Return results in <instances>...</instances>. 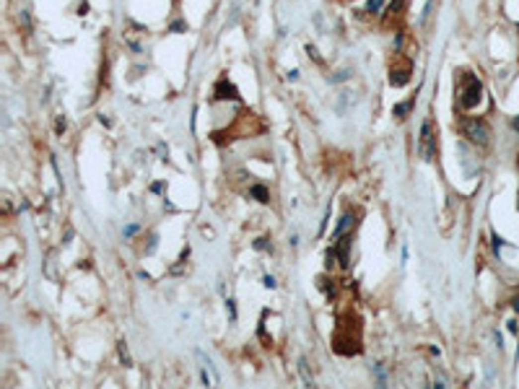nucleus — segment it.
I'll list each match as a JSON object with an SVG mask.
<instances>
[{
  "instance_id": "1",
  "label": "nucleus",
  "mask_w": 519,
  "mask_h": 389,
  "mask_svg": "<svg viewBox=\"0 0 519 389\" xmlns=\"http://www.w3.org/2000/svg\"><path fill=\"white\" fill-rule=\"evenodd\" d=\"M332 345H335L338 353L343 356H353V353H361V327H359V319L356 317H345L340 319L338 324V332L332 337Z\"/></svg>"
},
{
  "instance_id": "2",
  "label": "nucleus",
  "mask_w": 519,
  "mask_h": 389,
  "mask_svg": "<svg viewBox=\"0 0 519 389\" xmlns=\"http://www.w3.org/2000/svg\"><path fill=\"white\" fill-rule=\"evenodd\" d=\"M483 99V83L472 75H465L462 78V88H459V96H457V104L459 109H475Z\"/></svg>"
},
{
  "instance_id": "3",
  "label": "nucleus",
  "mask_w": 519,
  "mask_h": 389,
  "mask_svg": "<svg viewBox=\"0 0 519 389\" xmlns=\"http://www.w3.org/2000/svg\"><path fill=\"white\" fill-rule=\"evenodd\" d=\"M462 132H465V138H470L475 145H488L491 143V130H488L486 120H480V117L462 120Z\"/></svg>"
},
{
  "instance_id": "4",
  "label": "nucleus",
  "mask_w": 519,
  "mask_h": 389,
  "mask_svg": "<svg viewBox=\"0 0 519 389\" xmlns=\"http://www.w3.org/2000/svg\"><path fill=\"white\" fill-rule=\"evenodd\" d=\"M418 145H421L423 158H426V161H431L434 153H436V138H434V132H431V122H429V120H426V122H423V128H421Z\"/></svg>"
},
{
  "instance_id": "5",
  "label": "nucleus",
  "mask_w": 519,
  "mask_h": 389,
  "mask_svg": "<svg viewBox=\"0 0 519 389\" xmlns=\"http://www.w3.org/2000/svg\"><path fill=\"white\" fill-rule=\"evenodd\" d=\"M213 96H216V99H221V101H239V99H241V96H239V91H236V86H234V83H228L226 78H221V81L216 83Z\"/></svg>"
},
{
  "instance_id": "6",
  "label": "nucleus",
  "mask_w": 519,
  "mask_h": 389,
  "mask_svg": "<svg viewBox=\"0 0 519 389\" xmlns=\"http://www.w3.org/2000/svg\"><path fill=\"white\" fill-rule=\"evenodd\" d=\"M408 81H410V63H405L402 67H392V70H389V83L392 86L400 88V86H405Z\"/></svg>"
},
{
  "instance_id": "7",
  "label": "nucleus",
  "mask_w": 519,
  "mask_h": 389,
  "mask_svg": "<svg viewBox=\"0 0 519 389\" xmlns=\"http://www.w3.org/2000/svg\"><path fill=\"white\" fill-rule=\"evenodd\" d=\"M351 242H353V239L343 234V236H340V242H338V247H335V255L340 257V265H343V267H348V262H351V257H348Z\"/></svg>"
},
{
  "instance_id": "8",
  "label": "nucleus",
  "mask_w": 519,
  "mask_h": 389,
  "mask_svg": "<svg viewBox=\"0 0 519 389\" xmlns=\"http://www.w3.org/2000/svg\"><path fill=\"white\" fill-rule=\"evenodd\" d=\"M351 226H356V218H353V215H351V213H345V215H343V218H340V223L335 226V231H332V239H340V236H343L345 231H348V228H351Z\"/></svg>"
},
{
  "instance_id": "9",
  "label": "nucleus",
  "mask_w": 519,
  "mask_h": 389,
  "mask_svg": "<svg viewBox=\"0 0 519 389\" xmlns=\"http://www.w3.org/2000/svg\"><path fill=\"white\" fill-rule=\"evenodd\" d=\"M249 194L257 202H270V192H268V187H262V185H252L249 187Z\"/></svg>"
},
{
  "instance_id": "10",
  "label": "nucleus",
  "mask_w": 519,
  "mask_h": 389,
  "mask_svg": "<svg viewBox=\"0 0 519 389\" xmlns=\"http://www.w3.org/2000/svg\"><path fill=\"white\" fill-rule=\"evenodd\" d=\"M410 107H413V99H410V101H402V104H395V109H392V114H395L397 120H405V114L410 112Z\"/></svg>"
},
{
  "instance_id": "11",
  "label": "nucleus",
  "mask_w": 519,
  "mask_h": 389,
  "mask_svg": "<svg viewBox=\"0 0 519 389\" xmlns=\"http://www.w3.org/2000/svg\"><path fill=\"white\" fill-rule=\"evenodd\" d=\"M384 5V0H366V13H379Z\"/></svg>"
},
{
  "instance_id": "12",
  "label": "nucleus",
  "mask_w": 519,
  "mask_h": 389,
  "mask_svg": "<svg viewBox=\"0 0 519 389\" xmlns=\"http://www.w3.org/2000/svg\"><path fill=\"white\" fill-rule=\"evenodd\" d=\"M120 356H122V361L130 366V358H128V348H125V342H120Z\"/></svg>"
},
{
  "instance_id": "13",
  "label": "nucleus",
  "mask_w": 519,
  "mask_h": 389,
  "mask_svg": "<svg viewBox=\"0 0 519 389\" xmlns=\"http://www.w3.org/2000/svg\"><path fill=\"white\" fill-rule=\"evenodd\" d=\"M255 249H270L268 239H257V242H255Z\"/></svg>"
},
{
  "instance_id": "14",
  "label": "nucleus",
  "mask_w": 519,
  "mask_h": 389,
  "mask_svg": "<svg viewBox=\"0 0 519 389\" xmlns=\"http://www.w3.org/2000/svg\"><path fill=\"white\" fill-rule=\"evenodd\" d=\"M262 283H265V288H275V278H270V275H265Z\"/></svg>"
},
{
  "instance_id": "15",
  "label": "nucleus",
  "mask_w": 519,
  "mask_h": 389,
  "mask_svg": "<svg viewBox=\"0 0 519 389\" xmlns=\"http://www.w3.org/2000/svg\"><path fill=\"white\" fill-rule=\"evenodd\" d=\"M501 244H504V242H501V239H499V236H496V234H493V249H496V252H499V247H501Z\"/></svg>"
},
{
  "instance_id": "16",
  "label": "nucleus",
  "mask_w": 519,
  "mask_h": 389,
  "mask_svg": "<svg viewBox=\"0 0 519 389\" xmlns=\"http://www.w3.org/2000/svg\"><path fill=\"white\" fill-rule=\"evenodd\" d=\"M135 231H138V226H128V228H125V236H133Z\"/></svg>"
},
{
  "instance_id": "17",
  "label": "nucleus",
  "mask_w": 519,
  "mask_h": 389,
  "mask_svg": "<svg viewBox=\"0 0 519 389\" xmlns=\"http://www.w3.org/2000/svg\"><path fill=\"white\" fill-rule=\"evenodd\" d=\"M226 304H228V312H231V317H236V306H234V301H231V299H228Z\"/></svg>"
},
{
  "instance_id": "18",
  "label": "nucleus",
  "mask_w": 519,
  "mask_h": 389,
  "mask_svg": "<svg viewBox=\"0 0 519 389\" xmlns=\"http://www.w3.org/2000/svg\"><path fill=\"white\" fill-rule=\"evenodd\" d=\"M63 130H65V120L60 117V120H57V132H63Z\"/></svg>"
},
{
  "instance_id": "19",
  "label": "nucleus",
  "mask_w": 519,
  "mask_h": 389,
  "mask_svg": "<svg viewBox=\"0 0 519 389\" xmlns=\"http://www.w3.org/2000/svg\"><path fill=\"white\" fill-rule=\"evenodd\" d=\"M512 128H514V130H517V132H519V114H517V117H514V120H512Z\"/></svg>"
},
{
  "instance_id": "20",
  "label": "nucleus",
  "mask_w": 519,
  "mask_h": 389,
  "mask_svg": "<svg viewBox=\"0 0 519 389\" xmlns=\"http://www.w3.org/2000/svg\"><path fill=\"white\" fill-rule=\"evenodd\" d=\"M517 205H519V202H517Z\"/></svg>"
}]
</instances>
